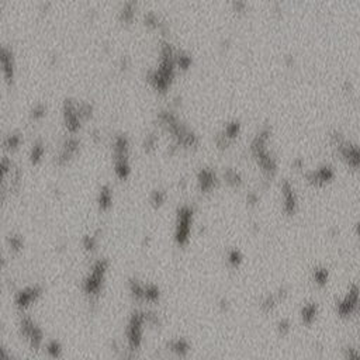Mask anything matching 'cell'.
I'll use <instances>...</instances> for the list:
<instances>
[{"mask_svg":"<svg viewBox=\"0 0 360 360\" xmlns=\"http://www.w3.org/2000/svg\"><path fill=\"white\" fill-rule=\"evenodd\" d=\"M166 198H167V193L164 189H155L151 193V203L155 207H161L166 201Z\"/></svg>","mask_w":360,"mask_h":360,"instance_id":"obj_23","label":"cell"},{"mask_svg":"<svg viewBox=\"0 0 360 360\" xmlns=\"http://www.w3.org/2000/svg\"><path fill=\"white\" fill-rule=\"evenodd\" d=\"M318 312H320V307H318L317 302H307V304H304L301 307V314H300L302 322L307 324V325L312 324V322L315 321Z\"/></svg>","mask_w":360,"mask_h":360,"instance_id":"obj_14","label":"cell"},{"mask_svg":"<svg viewBox=\"0 0 360 360\" xmlns=\"http://www.w3.org/2000/svg\"><path fill=\"white\" fill-rule=\"evenodd\" d=\"M45 114H47V106L44 103L34 104V107L31 108V113H30L33 120H41V118L45 117Z\"/></svg>","mask_w":360,"mask_h":360,"instance_id":"obj_26","label":"cell"},{"mask_svg":"<svg viewBox=\"0 0 360 360\" xmlns=\"http://www.w3.org/2000/svg\"><path fill=\"white\" fill-rule=\"evenodd\" d=\"M98 203L101 210H108L113 204V189L110 185H103L98 190Z\"/></svg>","mask_w":360,"mask_h":360,"instance_id":"obj_15","label":"cell"},{"mask_svg":"<svg viewBox=\"0 0 360 360\" xmlns=\"http://www.w3.org/2000/svg\"><path fill=\"white\" fill-rule=\"evenodd\" d=\"M280 192H282L283 197V211L286 214H294L298 207V197H297V192H295L294 186L289 179H283Z\"/></svg>","mask_w":360,"mask_h":360,"instance_id":"obj_8","label":"cell"},{"mask_svg":"<svg viewBox=\"0 0 360 360\" xmlns=\"http://www.w3.org/2000/svg\"><path fill=\"white\" fill-rule=\"evenodd\" d=\"M258 201H259V195L256 192H249L246 195V203L249 205H255Z\"/></svg>","mask_w":360,"mask_h":360,"instance_id":"obj_30","label":"cell"},{"mask_svg":"<svg viewBox=\"0 0 360 360\" xmlns=\"http://www.w3.org/2000/svg\"><path fill=\"white\" fill-rule=\"evenodd\" d=\"M248 7V3L246 1H242V0H236V1H232V9L238 13H243L245 10Z\"/></svg>","mask_w":360,"mask_h":360,"instance_id":"obj_29","label":"cell"},{"mask_svg":"<svg viewBox=\"0 0 360 360\" xmlns=\"http://www.w3.org/2000/svg\"><path fill=\"white\" fill-rule=\"evenodd\" d=\"M41 294V287L38 286H31L17 294V304L20 307H27L33 301H35V298Z\"/></svg>","mask_w":360,"mask_h":360,"instance_id":"obj_13","label":"cell"},{"mask_svg":"<svg viewBox=\"0 0 360 360\" xmlns=\"http://www.w3.org/2000/svg\"><path fill=\"white\" fill-rule=\"evenodd\" d=\"M270 135H272V127L269 124H264L253 135L251 145H249V151L255 158V161L258 162V165L261 166L266 179H270L277 170V159L267 148Z\"/></svg>","mask_w":360,"mask_h":360,"instance_id":"obj_1","label":"cell"},{"mask_svg":"<svg viewBox=\"0 0 360 360\" xmlns=\"http://www.w3.org/2000/svg\"><path fill=\"white\" fill-rule=\"evenodd\" d=\"M195 218V207L192 204H182L177 207L175 224V241L179 245H186L190 241L192 227Z\"/></svg>","mask_w":360,"mask_h":360,"instance_id":"obj_2","label":"cell"},{"mask_svg":"<svg viewBox=\"0 0 360 360\" xmlns=\"http://www.w3.org/2000/svg\"><path fill=\"white\" fill-rule=\"evenodd\" d=\"M44 155H45V144L41 138H38L33 142V145L30 146V161L33 164H38L39 161L44 158Z\"/></svg>","mask_w":360,"mask_h":360,"instance_id":"obj_16","label":"cell"},{"mask_svg":"<svg viewBox=\"0 0 360 360\" xmlns=\"http://www.w3.org/2000/svg\"><path fill=\"white\" fill-rule=\"evenodd\" d=\"M0 145H1V138H0Z\"/></svg>","mask_w":360,"mask_h":360,"instance_id":"obj_35","label":"cell"},{"mask_svg":"<svg viewBox=\"0 0 360 360\" xmlns=\"http://www.w3.org/2000/svg\"><path fill=\"white\" fill-rule=\"evenodd\" d=\"M333 177H335V169L329 164H325V165L320 166L317 169H311V170L305 172V179L311 185L315 186L327 185Z\"/></svg>","mask_w":360,"mask_h":360,"instance_id":"obj_11","label":"cell"},{"mask_svg":"<svg viewBox=\"0 0 360 360\" xmlns=\"http://www.w3.org/2000/svg\"><path fill=\"white\" fill-rule=\"evenodd\" d=\"M148 314L146 312L136 311L131 315L128 328H127V339L130 342L131 348H138L142 342V335H144V324H145Z\"/></svg>","mask_w":360,"mask_h":360,"instance_id":"obj_6","label":"cell"},{"mask_svg":"<svg viewBox=\"0 0 360 360\" xmlns=\"http://www.w3.org/2000/svg\"><path fill=\"white\" fill-rule=\"evenodd\" d=\"M284 62H286L289 66H292L293 64H294V58H293L292 55H287V57H284Z\"/></svg>","mask_w":360,"mask_h":360,"instance_id":"obj_34","label":"cell"},{"mask_svg":"<svg viewBox=\"0 0 360 360\" xmlns=\"http://www.w3.org/2000/svg\"><path fill=\"white\" fill-rule=\"evenodd\" d=\"M62 118L65 128L68 130L69 134H76L79 128L82 126L83 118L79 113V101L73 98H66L62 106Z\"/></svg>","mask_w":360,"mask_h":360,"instance_id":"obj_5","label":"cell"},{"mask_svg":"<svg viewBox=\"0 0 360 360\" xmlns=\"http://www.w3.org/2000/svg\"><path fill=\"white\" fill-rule=\"evenodd\" d=\"M107 269L108 262L106 259H98V261L93 263L92 270L89 272L86 279L83 280V290H85L86 294H90V295L98 294V292L101 290L103 282L106 279Z\"/></svg>","mask_w":360,"mask_h":360,"instance_id":"obj_4","label":"cell"},{"mask_svg":"<svg viewBox=\"0 0 360 360\" xmlns=\"http://www.w3.org/2000/svg\"><path fill=\"white\" fill-rule=\"evenodd\" d=\"M294 167H297V169H302L304 167V161H302L301 158H297V159H294L292 164Z\"/></svg>","mask_w":360,"mask_h":360,"instance_id":"obj_32","label":"cell"},{"mask_svg":"<svg viewBox=\"0 0 360 360\" xmlns=\"http://www.w3.org/2000/svg\"><path fill=\"white\" fill-rule=\"evenodd\" d=\"M79 149H80V139L75 134H70L64 139L62 145L59 148L58 154H57V162L59 165L66 164L78 154Z\"/></svg>","mask_w":360,"mask_h":360,"instance_id":"obj_9","label":"cell"},{"mask_svg":"<svg viewBox=\"0 0 360 360\" xmlns=\"http://www.w3.org/2000/svg\"><path fill=\"white\" fill-rule=\"evenodd\" d=\"M241 128H242V124H241L239 120H231V121H228L227 124H224L223 130H221L220 132H221L223 135L227 136L229 141H232L235 136L239 135Z\"/></svg>","mask_w":360,"mask_h":360,"instance_id":"obj_17","label":"cell"},{"mask_svg":"<svg viewBox=\"0 0 360 360\" xmlns=\"http://www.w3.org/2000/svg\"><path fill=\"white\" fill-rule=\"evenodd\" d=\"M358 302H359V290L358 286L353 284L349 292L346 293L341 300L336 301V312L341 317H349L358 310Z\"/></svg>","mask_w":360,"mask_h":360,"instance_id":"obj_7","label":"cell"},{"mask_svg":"<svg viewBox=\"0 0 360 360\" xmlns=\"http://www.w3.org/2000/svg\"><path fill=\"white\" fill-rule=\"evenodd\" d=\"M218 180H220V177L213 167L204 166V167H200L197 172V185L201 193H208L213 189H215V186L218 185Z\"/></svg>","mask_w":360,"mask_h":360,"instance_id":"obj_12","label":"cell"},{"mask_svg":"<svg viewBox=\"0 0 360 360\" xmlns=\"http://www.w3.org/2000/svg\"><path fill=\"white\" fill-rule=\"evenodd\" d=\"M6 148H9V149H16V148H19V145L21 144V135L17 134V132H13V134H9V135H6V138L1 141Z\"/></svg>","mask_w":360,"mask_h":360,"instance_id":"obj_25","label":"cell"},{"mask_svg":"<svg viewBox=\"0 0 360 360\" xmlns=\"http://www.w3.org/2000/svg\"><path fill=\"white\" fill-rule=\"evenodd\" d=\"M169 348L179 358H185L190 352V345H189V342L186 341L185 338H177L175 341H172L170 345H169Z\"/></svg>","mask_w":360,"mask_h":360,"instance_id":"obj_18","label":"cell"},{"mask_svg":"<svg viewBox=\"0 0 360 360\" xmlns=\"http://www.w3.org/2000/svg\"><path fill=\"white\" fill-rule=\"evenodd\" d=\"M156 144H158V135H156L155 131H152V132L145 135L142 146L145 148V151H152V149H155Z\"/></svg>","mask_w":360,"mask_h":360,"instance_id":"obj_27","label":"cell"},{"mask_svg":"<svg viewBox=\"0 0 360 360\" xmlns=\"http://www.w3.org/2000/svg\"><path fill=\"white\" fill-rule=\"evenodd\" d=\"M96 243H98V241H96V238L93 236V235H88V236H85V239H83V245H85V248L86 249H95V246H96Z\"/></svg>","mask_w":360,"mask_h":360,"instance_id":"obj_28","label":"cell"},{"mask_svg":"<svg viewBox=\"0 0 360 360\" xmlns=\"http://www.w3.org/2000/svg\"><path fill=\"white\" fill-rule=\"evenodd\" d=\"M136 13V4L134 1H127L121 6V9L118 11V17L123 23H131Z\"/></svg>","mask_w":360,"mask_h":360,"instance_id":"obj_19","label":"cell"},{"mask_svg":"<svg viewBox=\"0 0 360 360\" xmlns=\"http://www.w3.org/2000/svg\"><path fill=\"white\" fill-rule=\"evenodd\" d=\"M279 329H280V331H289V329H290V324H289V321L279 322Z\"/></svg>","mask_w":360,"mask_h":360,"instance_id":"obj_33","label":"cell"},{"mask_svg":"<svg viewBox=\"0 0 360 360\" xmlns=\"http://www.w3.org/2000/svg\"><path fill=\"white\" fill-rule=\"evenodd\" d=\"M346 360H359V353L356 348H348L346 349Z\"/></svg>","mask_w":360,"mask_h":360,"instance_id":"obj_31","label":"cell"},{"mask_svg":"<svg viewBox=\"0 0 360 360\" xmlns=\"http://www.w3.org/2000/svg\"><path fill=\"white\" fill-rule=\"evenodd\" d=\"M224 180L228 183V185L231 186H239L242 183L243 177H242V173L239 172V170H236L234 167H227L224 170Z\"/></svg>","mask_w":360,"mask_h":360,"instance_id":"obj_21","label":"cell"},{"mask_svg":"<svg viewBox=\"0 0 360 360\" xmlns=\"http://www.w3.org/2000/svg\"><path fill=\"white\" fill-rule=\"evenodd\" d=\"M175 64H176V68L182 69V70H186V69L190 68V65L193 64V58H192V55H190L187 51H183V49H176Z\"/></svg>","mask_w":360,"mask_h":360,"instance_id":"obj_20","label":"cell"},{"mask_svg":"<svg viewBox=\"0 0 360 360\" xmlns=\"http://www.w3.org/2000/svg\"><path fill=\"white\" fill-rule=\"evenodd\" d=\"M0 69L4 79L13 82V79L16 76V58L13 51L1 42H0Z\"/></svg>","mask_w":360,"mask_h":360,"instance_id":"obj_10","label":"cell"},{"mask_svg":"<svg viewBox=\"0 0 360 360\" xmlns=\"http://www.w3.org/2000/svg\"><path fill=\"white\" fill-rule=\"evenodd\" d=\"M329 141L331 144L336 149L338 152L341 154V156L352 166V167H358L360 162V154H359V146L356 142H352V141H348L345 135L342 134L341 131L338 130H333L329 135Z\"/></svg>","mask_w":360,"mask_h":360,"instance_id":"obj_3","label":"cell"},{"mask_svg":"<svg viewBox=\"0 0 360 360\" xmlns=\"http://www.w3.org/2000/svg\"><path fill=\"white\" fill-rule=\"evenodd\" d=\"M242 252L239 249H231L227 253V261L232 267H238L241 264V262H242Z\"/></svg>","mask_w":360,"mask_h":360,"instance_id":"obj_24","label":"cell"},{"mask_svg":"<svg viewBox=\"0 0 360 360\" xmlns=\"http://www.w3.org/2000/svg\"><path fill=\"white\" fill-rule=\"evenodd\" d=\"M329 279V272L325 267H315L312 270V280L318 286H325Z\"/></svg>","mask_w":360,"mask_h":360,"instance_id":"obj_22","label":"cell"}]
</instances>
